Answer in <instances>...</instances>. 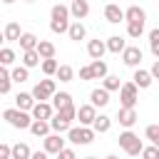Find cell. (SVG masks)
Returning <instances> with one entry per match:
<instances>
[{"instance_id":"50","label":"cell","mask_w":159,"mask_h":159,"mask_svg":"<svg viewBox=\"0 0 159 159\" xmlns=\"http://www.w3.org/2000/svg\"><path fill=\"white\" fill-rule=\"evenodd\" d=\"M84 159H97V157H84Z\"/></svg>"},{"instance_id":"10","label":"cell","mask_w":159,"mask_h":159,"mask_svg":"<svg viewBox=\"0 0 159 159\" xmlns=\"http://www.w3.org/2000/svg\"><path fill=\"white\" fill-rule=\"evenodd\" d=\"M132 82H134L139 89H147V87H152L154 77H152V72H149V70H142V67H137V70H134V77H132Z\"/></svg>"},{"instance_id":"15","label":"cell","mask_w":159,"mask_h":159,"mask_svg":"<svg viewBox=\"0 0 159 159\" xmlns=\"http://www.w3.org/2000/svg\"><path fill=\"white\" fill-rule=\"evenodd\" d=\"M124 17H127V22H147V12L139 5H129L124 10Z\"/></svg>"},{"instance_id":"26","label":"cell","mask_w":159,"mask_h":159,"mask_svg":"<svg viewBox=\"0 0 159 159\" xmlns=\"http://www.w3.org/2000/svg\"><path fill=\"white\" fill-rule=\"evenodd\" d=\"M94 132L97 134H104V132H109V127H112V117H107V114H97V119H94Z\"/></svg>"},{"instance_id":"21","label":"cell","mask_w":159,"mask_h":159,"mask_svg":"<svg viewBox=\"0 0 159 159\" xmlns=\"http://www.w3.org/2000/svg\"><path fill=\"white\" fill-rule=\"evenodd\" d=\"M70 7L67 5H62V2H57V5H52V10H50V20H70Z\"/></svg>"},{"instance_id":"8","label":"cell","mask_w":159,"mask_h":159,"mask_svg":"<svg viewBox=\"0 0 159 159\" xmlns=\"http://www.w3.org/2000/svg\"><path fill=\"white\" fill-rule=\"evenodd\" d=\"M117 119H119V124H122L124 129H132V127H134V122L139 119V114H137V109H134V107H119Z\"/></svg>"},{"instance_id":"43","label":"cell","mask_w":159,"mask_h":159,"mask_svg":"<svg viewBox=\"0 0 159 159\" xmlns=\"http://www.w3.org/2000/svg\"><path fill=\"white\" fill-rule=\"evenodd\" d=\"M80 80H82V82L94 80V75H92V67H89V65H87V67H80Z\"/></svg>"},{"instance_id":"51","label":"cell","mask_w":159,"mask_h":159,"mask_svg":"<svg viewBox=\"0 0 159 159\" xmlns=\"http://www.w3.org/2000/svg\"><path fill=\"white\" fill-rule=\"evenodd\" d=\"M25 2H35V0H25Z\"/></svg>"},{"instance_id":"13","label":"cell","mask_w":159,"mask_h":159,"mask_svg":"<svg viewBox=\"0 0 159 159\" xmlns=\"http://www.w3.org/2000/svg\"><path fill=\"white\" fill-rule=\"evenodd\" d=\"M89 102H92L94 107H107V104H109V89H104V87L92 89V92H89Z\"/></svg>"},{"instance_id":"6","label":"cell","mask_w":159,"mask_h":159,"mask_svg":"<svg viewBox=\"0 0 159 159\" xmlns=\"http://www.w3.org/2000/svg\"><path fill=\"white\" fill-rule=\"evenodd\" d=\"M77 119H80V124L82 127H92L94 124V119H97V107L89 102V104H82V107H77Z\"/></svg>"},{"instance_id":"39","label":"cell","mask_w":159,"mask_h":159,"mask_svg":"<svg viewBox=\"0 0 159 159\" xmlns=\"http://www.w3.org/2000/svg\"><path fill=\"white\" fill-rule=\"evenodd\" d=\"M57 70H60V65H57V60H55V57H52V60H42V72H45L47 77L57 75Z\"/></svg>"},{"instance_id":"18","label":"cell","mask_w":159,"mask_h":159,"mask_svg":"<svg viewBox=\"0 0 159 159\" xmlns=\"http://www.w3.org/2000/svg\"><path fill=\"white\" fill-rule=\"evenodd\" d=\"M17 42H20V50H22V52H25V50H37V45H40L37 35H32V32H22V37H20Z\"/></svg>"},{"instance_id":"37","label":"cell","mask_w":159,"mask_h":159,"mask_svg":"<svg viewBox=\"0 0 159 159\" xmlns=\"http://www.w3.org/2000/svg\"><path fill=\"white\" fill-rule=\"evenodd\" d=\"M15 57H17L15 50H10V47H2V50H0V65H2V67H10V65L15 62Z\"/></svg>"},{"instance_id":"4","label":"cell","mask_w":159,"mask_h":159,"mask_svg":"<svg viewBox=\"0 0 159 159\" xmlns=\"http://www.w3.org/2000/svg\"><path fill=\"white\" fill-rule=\"evenodd\" d=\"M137 99H139V87L134 82H124L119 89V104L122 107H137Z\"/></svg>"},{"instance_id":"44","label":"cell","mask_w":159,"mask_h":159,"mask_svg":"<svg viewBox=\"0 0 159 159\" xmlns=\"http://www.w3.org/2000/svg\"><path fill=\"white\" fill-rule=\"evenodd\" d=\"M0 159H12V147L10 144H2L0 147Z\"/></svg>"},{"instance_id":"22","label":"cell","mask_w":159,"mask_h":159,"mask_svg":"<svg viewBox=\"0 0 159 159\" xmlns=\"http://www.w3.org/2000/svg\"><path fill=\"white\" fill-rule=\"evenodd\" d=\"M67 35H70V40H75V42H80V40H84V35H87V30H84V25H82L80 20H75V22L70 25V30H67Z\"/></svg>"},{"instance_id":"35","label":"cell","mask_w":159,"mask_h":159,"mask_svg":"<svg viewBox=\"0 0 159 159\" xmlns=\"http://www.w3.org/2000/svg\"><path fill=\"white\" fill-rule=\"evenodd\" d=\"M149 50H152V55L159 60V27L149 30Z\"/></svg>"},{"instance_id":"2","label":"cell","mask_w":159,"mask_h":159,"mask_svg":"<svg viewBox=\"0 0 159 159\" xmlns=\"http://www.w3.org/2000/svg\"><path fill=\"white\" fill-rule=\"evenodd\" d=\"M117 142H119V147H122V149H124L129 157H139V154L144 152L142 139H139V137H137L132 129H124V132L119 134V139H117Z\"/></svg>"},{"instance_id":"19","label":"cell","mask_w":159,"mask_h":159,"mask_svg":"<svg viewBox=\"0 0 159 159\" xmlns=\"http://www.w3.org/2000/svg\"><path fill=\"white\" fill-rule=\"evenodd\" d=\"M107 50H109V52H114V55L124 52V50H127V42H124V37H119V35H112V37H107Z\"/></svg>"},{"instance_id":"36","label":"cell","mask_w":159,"mask_h":159,"mask_svg":"<svg viewBox=\"0 0 159 159\" xmlns=\"http://www.w3.org/2000/svg\"><path fill=\"white\" fill-rule=\"evenodd\" d=\"M70 20H50V30L55 32V35H62V32H67L70 30Z\"/></svg>"},{"instance_id":"17","label":"cell","mask_w":159,"mask_h":159,"mask_svg":"<svg viewBox=\"0 0 159 159\" xmlns=\"http://www.w3.org/2000/svg\"><path fill=\"white\" fill-rule=\"evenodd\" d=\"M2 37H5L7 42H15V40H20V37H22V30H20V25H17V22H7V25H5V30H2Z\"/></svg>"},{"instance_id":"16","label":"cell","mask_w":159,"mask_h":159,"mask_svg":"<svg viewBox=\"0 0 159 159\" xmlns=\"http://www.w3.org/2000/svg\"><path fill=\"white\" fill-rule=\"evenodd\" d=\"M35 119H52V104L50 102H37L30 112Z\"/></svg>"},{"instance_id":"45","label":"cell","mask_w":159,"mask_h":159,"mask_svg":"<svg viewBox=\"0 0 159 159\" xmlns=\"http://www.w3.org/2000/svg\"><path fill=\"white\" fill-rule=\"evenodd\" d=\"M57 159H77V157H75V152H72L70 147H65V149L57 154Z\"/></svg>"},{"instance_id":"9","label":"cell","mask_w":159,"mask_h":159,"mask_svg":"<svg viewBox=\"0 0 159 159\" xmlns=\"http://www.w3.org/2000/svg\"><path fill=\"white\" fill-rule=\"evenodd\" d=\"M104 20L112 22V25H117V22H122V20H127V17H124V10H122L119 5L109 2V5H104Z\"/></svg>"},{"instance_id":"41","label":"cell","mask_w":159,"mask_h":159,"mask_svg":"<svg viewBox=\"0 0 159 159\" xmlns=\"http://www.w3.org/2000/svg\"><path fill=\"white\" fill-rule=\"evenodd\" d=\"M57 114H60V117H65L67 122H72V119H77V107H75V104H67V107L57 109Z\"/></svg>"},{"instance_id":"7","label":"cell","mask_w":159,"mask_h":159,"mask_svg":"<svg viewBox=\"0 0 159 159\" xmlns=\"http://www.w3.org/2000/svg\"><path fill=\"white\" fill-rule=\"evenodd\" d=\"M142 57H144V55H142V50H139L137 45H129V47L122 52V62H124L127 67H134V70L142 65Z\"/></svg>"},{"instance_id":"33","label":"cell","mask_w":159,"mask_h":159,"mask_svg":"<svg viewBox=\"0 0 159 159\" xmlns=\"http://www.w3.org/2000/svg\"><path fill=\"white\" fill-rule=\"evenodd\" d=\"M60 82H72L75 80V70L70 67V65H60V70H57V75H55Z\"/></svg>"},{"instance_id":"42","label":"cell","mask_w":159,"mask_h":159,"mask_svg":"<svg viewBox=\"0 0 159 159\" xmlns=\"http://www.w3.org/2000/svg\"><path fill=\"white\" fill-rule=\"evenodd\" d=\"M142 159H159V147H144V152H142Z\"/></svg>"},{"instance_id":"38","label":"cell","mask_w":159,"mask_h":159,"mask_svg":"<svg viewBox=\"0 0 159 159\" xmlns=\"http://www.w3.org/2000/svg\"><path fill=\"white\" fill-rule=\"evenodd\" d=\"M144 137H147L154 147H159V124H149V127L144 129Z\"/></svg>"},{"instance_id":"49","label":"cell","mask_w":159,"mask_h":159,"mask_svg":"<svg viewBox=\"0 0 159 159\" xmlns=\"http://www.w3.org/2000/svg\"><path fill=\"white\" fill-rule=\"evenodd\" d=\"M2 2H5V5H12V2H15V0H2Z\"/></svg>"},{"instance_id":"32","label":"cell","mask_w":159,"mask_h":159,"mask_svg":"<svg viewBox=\"0 0 159 159\" xmlns=\"http://www.w3.org/2000/svg\"><path fill=\"white\" fill-rule=\"evenodd\" d=\"M127 35L132 40H139L144 35V22H127Z\"/></svg>"},{"instance_id":"14","label":"cell","mask_w":159,"mask_h":159,"mask_svg":"<svg viewBox=\"0 0 159 159\" xmlns=\"http://www.w3.org/2000/svg\"><path fill=\"white\" fill-rule=\"evenodd\" d=\"M70 12H72L75 20H84V17L89 15V2H87V0H72Z\"/></svg>"},{"instance_id":"29","label":"cell","mask_w":159,"mask_h":159,"mask_svg":"<svg viewBox=\"0 0 159 159\" xmlns=\"http://www.w3.org/2000/svg\"><path fill=\"white\" fill-rule=\"evenodd\" d=\"M30 157H32V152H30V147L25 142L12 144V159H30Z\"/></svg>"},{"instance_id":"48","label":"cell","mask_w":159,"mask_h":159,"mask_svg":"<svg viewBox=\"0 0 159 159\" xmlns=\"http://www.w3.org/2000/svg\"><path fill=\"white\" fill-rule=\"evenodd\" d=\"M104 159H119V157H117V154H107Z\"/></svg>"},{"instance_id":"31","label":"cell","mask_w":159,"mask_h":159,"mask_svg":"<svg viewBox=\"0 0 159 159\" xmlns=\"http://www.w3.org/2000/svg\"><path fill=\"white\" fill-rule=\"evenodd\" d=\"M10 84H12V75L7 72V67L0 70V94H7L10 92Z\"/></svg>"},{"instance_id":"23","label":"cell","mask_w":159,"mask_h":159,"mask_svg":"<svg viewBox=\"0 0 159 159\" xmlns=\"http://www.w3.org/2000/svg\"><path fill=\"white\" fill-rule=\"evenodd\" d=\"M70 124H72V122H67V119L60 117V114H52V119H50V127H52V132H57V134L70 132Z\"/></svg>"},{"instance_id":"3","label":"cell","mask_w":159,"mask_h":159,"mask_svg":"<svg viewBox=\"0 0 159 159\" xmlns=\"http://www.w3.org/2000/svg\"><path fill=\"white\" fill-rule=\"evenodd\" d=\"M94 127H70V132H67V142H72V144H89L92 139H94Z\"/></svg>"},{"instance_id":"1","label":"cell","mask_w":159,"mask_h":159,"mask_svg":"<svg viewBox=\"0 0 159 159\" xmlns=\"http://www.w3.org/2000/svg\"><path fill=\"white\" fill-rule=\"evenodd\" d=\"M2 119H7V124H12L15 129H30L32 122H35L32 114H27L25 109H17V107L5 109V112H2Z\"/></svg>"},{"instance_id":"11","label":"cell","mask_w":159,"mask_h":159,"mask_svg":"<svg viewBox=\"0 0 159 159\" xmlns=\"http://www.w3.org/2000/svg\"><path fill=\"white\" fill-rule=\"evenodd\" d=\"M35 104H37V99L32 97V92H17V94H15V107H17V109L32 112Z\"/></svg>"},{"instance_id":"47","label":"cell","mask_w":159,"mask_h":159,"mask_svg":"<svg viewBox=\"0 0 159 159\" xmlns=\"http://www.w3.org/2000/svg\"><path fill=\"white\" fill-rule=\"evenodd\" d=\"M47 157H50V154L42 149V152H32V157H30V159H47Z\"/></svg>"},{"instance_id":"46","label":"cell","mask_w":159,"mask_h":159,"mask_svg":"<svg viewBox=\"0 0 159 159\" xmlns=\"http://www.w3.org/2000/svg\"><path fill=\"white\" fill-rule=\"evenodd\" d=\"M149 72H152V77H154V80H159V60L152 65V70H149Z\"/></svg>"},{"instance_id":"25","label":"cell","mask_w":159,"mask_h":159,"mask_svg":"<svg viewBox=\"0 0 159 159\" xmlns=\"http://www.w3.org/2000/svg\"><path fill=\"white\" fill-rule=\"evenodd\" d=\"M67 104H72V94H70V92H55V94H52V107H55V109H62V107H67Z\"/></svg>"},{"instance_id":"5","label":"cell","mask_w":159,"mask_h":159,"mask_svg":"<svg viewBox=\"0 0 159 159\" xmlns=\"http://www.w3.org/2000/svg\"><path fill=\"white\" fill-rule=\"evenodd\" d=\"M42 149H45L47 154H60V152L65 149V139H62L57 132H52V134L42 137Z\"/></svg>"},{"instance_id":"20","label":"cell","mask_w":159,"mask_h":159,"mask_svg":"<svg viewBox=\"0 0 159 159\" xmlns=\"http://www.w3.org/2000/svg\"><path fill=\"white\" fill-rule=\"evenodd\" d=\"M50 119H35L32 122V127H30V132L35 134V137H47L50 134Z\"/></svg>"},{"instance_id":"34","label":"cell","mask_w":159,"mask_h":159,"mask_svg":"<svg viewBox=\"0 0 159 159\" xmlns=\"http://www.w3.org/2000/svg\"><path fill=\"white\" fill-rule=\"evenodd\" d=\"M102 87L109 89V92H117V89H122V82H119L117 75H107V77L102 80Z\"/></svg>"},{"instance_id":"12","label":"cell","mask_w":159,"mask_h":159,"mask_svg":"<svg viewBox=\"0 0 159 159\" xmlns=\"http://www.w3.org/2000/svg\"><path fill=\"white\" fill-rule=\"evenodd\" d=\"M104 52H107V40H89L87 42V55L92 60H102Z\"/></svg>"},{"instance_id":"27","label":"cell","mask_w":159,"mask_h":159,"mask_svg":"<svg viewBox=\"0 0 159 159\" xmlns=\"http://www.w3.org/2000/svg\"><path fill=\"white\" fill-rule=\"evenodd\" d=\"M37 52H40V57H42V60H52V57H55V45H52L50 40H40Z\"/></svg>"},{"instance_id":"40","label":"cell","mask_w":159,"mask_h":159,"mask_svg":"<svg viewBox=\"0 0 159 159\" xmlns=\"http://www.w3.org/2000/svg\"><path fill=\"white\" fill-rule=\"evenodd\" d=\"M32 97H35L37 102H47V99H50L52 94H50V92H47V89H45V87H42L40 82H37V84L32 87Z\"/></svg>"},{"instance_id":"30","label":"cell","mask_w":159,"mask_h":159,"mask_svg":"<svg viewBox=\"0 0 159 159\" xmlns=\"http://www.w3.org/2000/svg\"><path fill=\"white\" fill-rule=\"evenodd\" d=\"M10 75H12V82H27V80H30V67H25V65L12 67Z\"/></svg>"},{"instance_id":"24","label":"cell","mask_w":159,"mask_h":159,"mask_svg":"<svg viewBox=\"0 0 159 159\" xmlns=\"http://www.w3.org/2000/svg\"><path fill=\"white\" fill-rule=\"evenodd\" d=\"M89 67H92V75H94V80H104L109 72H107V62L104 60H92L89 62Z\"/></svg>"},{"instance_id":"28","label":"cell","mask_w":159,"mask_h":159,"mask_svg":"<svg viewBox=\"0 0 159 159\" xmlns=\"http://www.w3.org/2000/svg\"><path fill=\"white\" fill-rule=\"evenodd\" d=\"M40 60H42V57H40L37 50H25V52H22V65H25V67H37Z\"/></svg>"}]
</instances>
